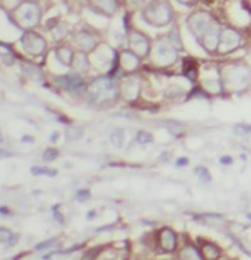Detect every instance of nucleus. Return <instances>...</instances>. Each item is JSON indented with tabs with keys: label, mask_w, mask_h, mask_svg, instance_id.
<instances>
[{
	"label": "nucleus",
	"mask_w": 251,
	"mask_h": 260,
	"mask_svg": "<svg viewBox=\"0 0 251 260\" xmlns=\"http://www.w3.org/2000/svg\"><path fill=\"white\" fill-rule=\"evenodd\" d=\"M189 29L206 51H217L221 40L219 25L208 13H195L187 20Z\"/></svg>",
	"instance_id": "obj_1"
},
{
	"label": "nucleus",
	"mask_w": 251,
	"mask_h": 260,
	"mask_svg": "<svg viewBox=\"0 0 251 260\" xmlns=\"http://www.w3.org/2000/svg\"><path fill=\"white\" fill-rule=\"evenodd\" d=\"M142 18L154 27H165L172 21V7L166 0H155L142 13Z\"/></svg>",
	"instance_id": "obj_2"
},
{
	"label": "nucleus",
	"mask_w": 251,
	"mask_h": 260,
	"mask_svg": "<svg viewBox=\"0 0 251 260\" xmlns=\"http://www.w3.org/2000/svg\"><path fill=\"white\" fill-rule=\"evenodd\" d=\"M16 24L22 28H32L41 20V9L33 2H25L21 6H18L14 12Z\"/></svg>",
	"instance_id": "obj_3"
},
{
	"label": "nucleus",
	"mask_w": 251,
	"mask_h": 260,
	"mask_svg": "<svg viewBox=\"0 0 251 260\" xmlns=\"http://www.w3.org/2000/svg\"><path fill=\"white\" fill-rule=\"evenodd\" d=\"M21 44L25 52L31 53V55H41L46 48V41L41 35H38L37 32H31V31L22 35Z\"/></svg>",
	"instance_id": "obj_4"
},
{
	"label": "nucleus",
	"mask_w": 251,
	"mask_h": 260,
	"mask_svg": "<svg viewBox=\"0 0 251 260\" xmlns=\"http://www.w3.org/2000/svg\"><path fill=\"white\" fill-rule=\"evenodd\" d=\"M240 42L239 32H236L234 29H225L221 34V40H219V46L223 52L233 51L234 48H237Z\"/></svg>",
	"instance_id": "obj_5"
},
{
	"label": "nucleus",
	"mask_w": 251,
	"mask_h": 260,
	"mask_svg": "<svg viewBox=\"0 0 251 260\" xmlns=\"http://www.w3.org/2000/svg\"><path fill=\"white\" fill-rule=\"evenodd\" d=\"M89 5L96 13L111 17L116 12L117 0H89Z\"/></svg>",
	"instance_id": "obj_6"
},
{
	"label": "nucleus",
	"mask_w": 251,
	"mask_h": 260,
	"mask_svg": "<svg viewBox=\"0 0 251 260\" xmlns=\"http://www.w3.org/2000/svg\"><path fill=\"white\" fill-rule=\"evenodd\" d=\"M130 45L133 48L134 51L137 52V55L139 56H144L148 53L150 45H148V41L145 38L144 35L141 34H133L130 38Z\"/></svg>",
	"instance_id": "obj_7"
},
{
	"label": "nucleus",
	"mask_w": 251,
	"mask_h": 260,
	"mask_svg": "<svg viewBox=\"0 0 251 260\" xmlns=\"http://www.w3.org/2000/svg\"><path fill=\"white\" fill-rule=\"evenodd\" d=\"M76 44H77L80 48H83L84 51H91L95 45L94 38L88 34V32H80L78 35H76Z\"/></svg>",
	"instance_id": "obj_8"
},
{
	"label": "nucleus",
	"mask_w": 251,
	"mask_h": 260,
	"mask_svg": "<svg viewBox=\"0 0 251 260\" xmlns=\"http://www.w3.org/2000/svg\"><path fill=\"white\" fill-rule=\"evenodd\" d=\"M197 70H198V68H197V62L193 60V59H187V60L183 63L184 76L189 80H191V81L197 80Z\"/></svg>",
	"instance_id": "obj_9"
},
{
	"label": "nucleus",
	"mask_w": 251,
	"mask_h": 260,
	"mask_svg": "<svg viewBox=\"0 0 251 260\" xmlns=\"http://www.w3.org/2000/svg\"><path fill=\"white\" fill-rule=\"evenodd\" d=\"M162 245H163V248L166 249V250H172L174 249V245H176V238H174V234H173L170 230H165V231L162 232Z\"/></svg>",
	"instance_id": "obj_10"
},
{
	"label": "nucleus",
	"mask_w": 251,
	"mask_h": 260,
	"mask_svg": "<svg viewBox=\"0 0 251 260\" xmlns=\"http://www.w3.org/2000/svg\"><path fill=\"white\" fill-rule=\"evenodd\" d=\"M63 87H66L67 90H78L80 87H83V81L77 77H63L61 80H59Z\"/></svg>",
	"instance_id": "obj_11"
},
{
	"label": "nucleus",
	"mask_w": 251,
	"mask_h": 260,
	"mask_svg": "<svg viewBox=\"0 0 251 260\" xmlns=\"http://www.w3.org/2000/svg\"><path fill=\"white\" fill-rule=\"evenodd\" d=\"M67 32H68V27H67L64 23H57L56 25L52 27V34H53V38H55L56 41L64 38Z\"/></svg>",
	"instance_id": "obj_12"
},
{
	"label": "nucleus",
	"mask_w": 251,
	"mask_h": 260,
	"mask_svg": "<svg viewBox=\"0 0 251 260\" xmlns=\"http://www.w3.org/2000/svg\"><path fill=\"white\" fill-rule=\"evenodd\" d=\"M56 55H57V57H59L64 64H70V62L73 60V57H74L73 56L71 51H70L68 48H59V49L56 51Z\"/></svg>",
	"instance_id": "obj_13"
},
{
	"label": "nucleus",
	"mask_w": 251,
	"mask_h": 260,
	"mask_svg": "<svg viewBox=\"0 0 251 260\" xmlns=\"http://www.w3.org/2000/svg\"><path fill=\"white\" fill-rule=\"evenodd\" d=\"M73 64L78 70H84L88 66V60H87V57L83 53H76V56L73 57Z\"/></svg>",
	"instance_id": "obj_14"
},
{
	"label": "nucleus",
	"mask_w": 251,
	"mask_h": 260,
	"mask_svg": "<svg viewBox=\"0 0 251 260\" xmlns=\"http://www.w3.org/2000/svg\"><path fill=\"white\" fill-rule=\"evenodd\" d=\"M111 140L116 147H122L123 143H124V132L120 129L115 130V132H113V135L111 136Z\"/></svg>",
	"instance_id": "obj_15"
},
{
	"label": "nucleus",
	"mask_w": 251,
	"mask_h": 260,
	"mask_svg": "<svg viewBox=\"0 0 251 260\" xmlns=\"http://www.w3.org/2000/svg\"><path fill=\"white\" fill-rule=\"evenodd\" d=\"M204 256L208 259H217V257H219V250H218L217 246L208 243L204 246Z\"/></svg>",
	"instance_id": "obj_16"
},
{
	"label": "nucleus",
	"mask_w": 251,
	"mask_h": 260,
	"mask_svg": "<svg viewBox=\"0 0 251 260\" xmlns=\"http://www.w3.org/2000/svg\"><path fill=\"white\" fill-rule=\"evenodd\" d=\"M194 172H195V175L198 176L201 181H205V182L211 181V175H209V172L206 171V168L198 167V168H195Z\"/></svg>",
	"instance_id": "obj_17"
},
{
	"label": "nucleus",
	"mask_w": 251,
	"mask_h": 260,
	"mask_svg": "<svg viewBox=\"0 0 251 260\" xmlns=\"http://www.w3.org/2000/svg\"><path fill=\"white\" fill-rule=\"evenodd\" d=\"M33 175H48V176H55L57 172L53 170H46V168H38V167H32L31 170Z\"/></svg>",
	"instance_id": "obj_18"
},
{
	"label": "nucleus",
	"mask_w": 251,
	"mask_h": 260,
	"mask_svg": "<svg viewBox=\"0 0 251 260\" xmlns=\"http://www.w3.org/2000/svg\"><path fill=\"white\" fill-rule=\"evenodd\" d=\"M83 136V130L81 129H70L67 130V139L68 140H78V139H81Z\"/></svg>",
	"instance_id": "obj_19"
},
{
	"label": "nucleus",
	"mask_w": 251,
	"mask_h": 260,
	"mask_svg": "<svg viewBox=\"0 0 251 260\" xmlns=\"http://www.w3.org/2000/svg\"><path fill=\"white\" fill-rule=\"evenodd\" d=\"M137 140L141 144H148V143L152 142V136H151V133H148V132H138Z\"/></svg>",
	"instance_id": "obj_20"
},
{
	"label": "nucleus",
	"mask_w": 251,
	"mask_h": 260,
	"mask_svg": "<svg viewBox=\"0 0 251 260\" xmlns=\"http://www.w3.org/2000/svg\"><path fill=\"white\" fill-rule=\"evenodd\" d=\"M57 155H59L57 150H55V148H49V150H46V151H45L44 159L45 161H53V159H56Z\"/></svg>",
	"instance_id": "obj_21"
},
{
	"label": "nucleus",
	"mask_w": 251,
	"mask_h": 260,
	"mask_svg": "<svg viewBox=\"0 0 251 260\" xmlns=\"http://www.w3.org/2000/svg\"><path fill=\"white\" fill-rule=\"evenodd\" d=\"M177 2L180 5H184V6H191V5H194L197 0H177Z\"/></svg>",
	"instance_id": "obj_22"
},
{
	"label": "nucleus",
	"mask_w": 251,
	"mask_h": 260,
	"mask_svg": "<svg viewBox=\"0 0 251 260\" xmlns=\"http://www.w3.org/2000/svg\"><path fill=\"white\" fill-rule=\"evenodd\" d=\"M186 165L187 164V159H178L177 161V165Z\"/></svg>",
	"instance_id": "obj_23"
},
{
	"label": "nucleus",
	"mask_w": 251,
	"mask_h": 260,
	"mask_svg": "<svg viewBox=\"0 0 251 260\" xmlns=\"http://www.w3.org/2000/svg\"><path fill=\"white\" fill-rule=\"evenodd\" d=\"M223 164H228V162H232V158H222Z\"/></svg>",
	"instance_id": "obj_24"
}]
</instances>
